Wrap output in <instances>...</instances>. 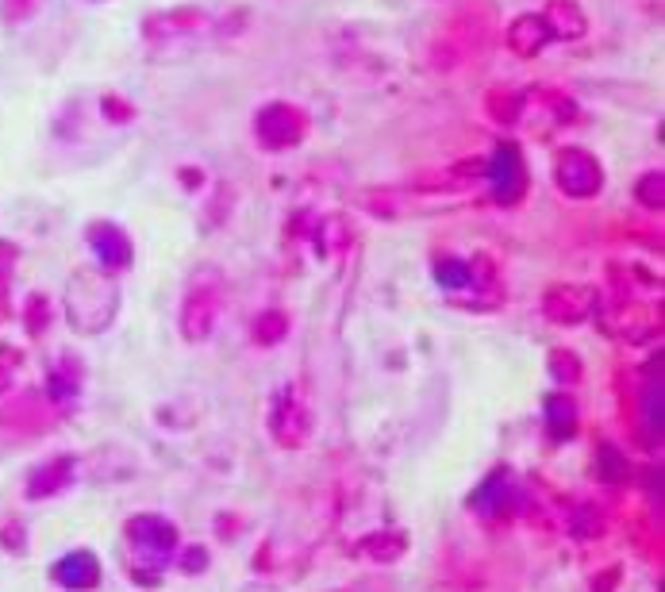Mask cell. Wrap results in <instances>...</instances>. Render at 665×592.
<instances>
[{"label":"cell","mask_w":665,"mask_h":592,"mask_svg":"<svg viewBox=\"0 0 665 592\" xmlns=\"http://www.w3.org/2000/svg\"><path fill=\"white\" fill-rule=\"evenodd\" d=\"M127 531H131L135 546H139L143 554H150V558H166V554L173 550V543H177V531H173L166 519H158V516L135 519Z\"/></svg>","instance_id":"obj_1"},{"label":"cell","mask_w":665,"mask_h":592,"mask_svg":"<svg viewBox=\"0 0 665 592\" xmlns=\"http://www.w3.org/2000/svg\"><path fill=\"white\" fill-rule=\"evenodd\" d=\"M97 558L93 554H85V550H77V554H66L58 566H54V581L58 585H66V589H93L97 585Z\"/></svg>","instance_id":"obj_2"},{"label":"cell","mask_w":665,"mask_h":592,"mask_svg":"<svg viewBox=\"0 0 665 592\" xmlns=\"http://www.w3.org/2000/svg\"><path fill=\"white\" fill-rule=\"evenodd\" d=\"M93 247H97L100 262H104V266H112V270L127 262V243H124V235H120L116 227H97V231H93Z\"/></svg>","instance_id":"obj_3"},{"label":"cell","mask_w":665,"mask_h":592,"mask_svg":"<svg viewBox=\"0 0 665 592\" xmlns=\"http://www.w3.org/2000/svg\"><path fill=\"white\" fill-rule=\"evenodd\" d=\"M493 181H496V193H500V197H512V193H516L512 181H519V154L512 147H504L500 154H496Z\"/></svg>","instance_id":"obj_4"},{"label":"cell","mask_w":665,"mask_h":592,"mask_svg":"<svg viewBox=\"0 0 665 592\" xmlns=\"http://www.w3.org/2000/svg\"><path fill=\"white\" fill-rule=\"evenodd\" d=\"M62 473H66V462H54V466L39 469V473L31 477V485H27V496H47V493H54V489L62 485V481H58Z\"/></svg>","instance_id":"obj_5"},{"label":"cell","mask_w":665,"mask_h":592,"mask_svg":"<svg viewBox=\"0 0 665 592\" xmlns=\"http://www.w3.org/2000/svg\"><path fill=\"white\" fill-rule=\"evenodd\" d=\"M435 277H439V285H446V289H462V285H469V270L462 266V262H439V270H435Z\"/></svg>","instance_id":"obj_6"},{"label":"cell","mask_w":665,"mask_h":592,"mask_svg":"<svg viewBox=\"0 0 665 592\" xmlns=\"http://www.w3.org/2000/svg\"><path fill=\"white\" fill-rule=\"evenodd\" d=\"M4 312H8V304H4V296H0V320H4Z\"/></svg>","instance_id":"obj_7"}]
</instances>
